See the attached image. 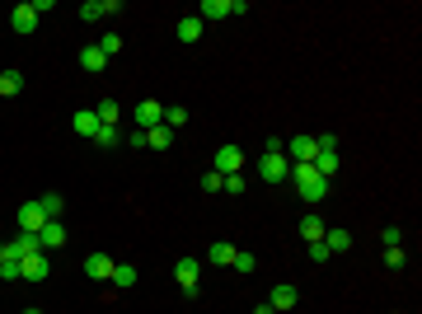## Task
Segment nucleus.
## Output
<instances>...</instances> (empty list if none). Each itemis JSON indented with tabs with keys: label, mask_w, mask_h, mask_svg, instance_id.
I'll list each match as a JSON object with an SVG mask.
<instances>
[{
	"label": "nucleus",
	"mask_w": 422,
	"mask_h": 314,
	"mask_svg": "<svg viewBox=\"0 0 422 314\" xmlns=\"http://www.w3.org/2000/svg\"><path fill=\"white\" fill-rule=\"evenodd\" d=\"M287 179L300 188V197H305V202H324V197H329V179H319V174H314V164H291Z\"/></svg>",
	"instance_id": "nucleus-1"
},
{
	"label": "nucleus",
	"mask_w": 422,
	"mask_h": 314,
	"mask_svg": "<svg viewBox=\"0 0 422 314\" xmlns=\"http://www.w3.org/2000/svg\"><path fill=\"white\" fill-rule=\"evenodd\" d=\"M258 174H263V183H282V179L291 174L287 150H263V164H258Z\"/></svg>",
	"instance_id": "nucleus-2"
},
{
	"label": "nucleus",
	"mask_w": 422,
	"mask_h": 314,
	"mask_svg": "<svg viewBox=\"0 0 422 314\" xmlns=\"http://www.w3.org/2000/svg\"><path fill=\"white\" fill-rule=\"evenodd\" d=\"M174 281L183 295H197V281H202V263L197 258H178L174 263Z\"/></svg>",
	"instance_id": "nucleus-3"
},
{
	"label": "nucleus",
	"mask_w": 422,
	"mask_h": 314,
	"mask_svg": "<svg viewBox=\"0 0 422 314\" xmlns=\"http://www.w3.org/2000/svg\"><path fill=\"white\" fill-rule=\"evenodd\" d=\"M211 169H216L221 179H225V174H240V169H245V150L235 146V141H225V146L216 150V159H211Z\"/></svg>",
	"instance_id": "nucleus-4"
},
{
	"label": "nucleus",
	"mask_w": 422,
	"mask_h": 314,
	"mask_svg": "<svg viewBox=\"0 0 422 314\" xmlns=\"http://www.w3.org/2000/svg\"><path fill=\"white\" fill-rule=\"evenodd\" d=\"M47 277H52V263H47L43 248L29 253V258H19V281H47Z\"/></svg>",
	"instance_id": "nucleus-5"
},
{
	"label": "nucleus",
	"mask_w": 422,
	"mask_h": 314,
	"mask_svg": "<svg viewBox=\"0 0 422 314\" xmlns=\"http://www.w3.org/2000/svg\"><path fill=\"white\" fill-rule=\"evenodd\" d=\"M10 28H14V33H24V38L38 33V10H34V0H24V5H14V10H10Z\"/></svg>",
	"instance_id": "nucleus-6"
},
{
	"label": "nucleus",
	"mask_w": 422,
	"mask_h": 314,
	"mask_svg": "<svg viewBox=\"0 0 422 314\" xmlns=\"http://www.w3.org/2000/svg\"><path fill=\"white\" fill-rule=\"evenodd\" d=\"M282 150H287L291 164H310V159H314V136H291Z\"/></svg>",
	"instance_id": "nucleus-7"
},
{
	"label": "nucleus",
	"mask_w": 422,
	"mask_h": 314,
	"mask_svg": "<svg viewBox=\"0 0 422 314\" xmlns=\"http://www.w3.org/2000/svg\"><path fill=\"white\" fill-rule=\"evenodd\" d=\"M43 225H47V211L38 202H24L19 206V230H24V235H38Z\"/></svg>",
	"instance_id": "nucleus-8"
},
{
	"label": "nucleus",
	"mask_w": 422,
	"mask_h": 314,
	"mask_svg": "<svg viewBox=\"0 0 422 314\" xmlns=\"http://www.w3.org/2000/svg\"><path fill=\"white\" fill-rule=\"evenodd\" d=\"M136 122H141V132H150V127L165 122V108H160L155 99H141V103H136Z\"/></svg>",
	"instance_id": "nucleus-9"
},
{
	"label": "nucleus",
	"mask_w": 422,
	"mask_h": 314,
	"mask_svg": "<svg viewBox=\"0 0 422 314\" xmlns=\"http://www.w3.org/2000/svg\"><path fill=\"white\" fill-rule=\"evenodd\" d=\"M61 244H66V225H61V221H47L43 230H38V248L47 253V248H61Z\"/></svg>",
	"instance_id": "nucleus-10"
},
{
	"label": "nucleus",
	"mask_w": 422,
	"mask_h": 314,
	"mask_svg": "<svg viewBox=\"0 0 422 314\" xmlns=\"http://www.w3.org/2000/svg\"><path fill=\"white\" fill-rule=\"evenodd\" d=\"M267 305H272L277 314H282V310H296V305H300V291L282 281V286H272V295H267Z\"/></svg>",
	"instance_id": "nucleus-11"
},
{
	"label": "nucleus",
	"mask_w": 422,
	"mask_h": 314,
	"mask_svg": "<svg viewBox=\"0 0 422 314\" xmlns=\"http://www.w3.org/2000/svg\"><path fill=\"white\" fill-rule=\"evenodd\" d=\"M76 61H80V70H89V75H99V70L108 66V56L99 52V43H94V47H80V56H76Z\"/></svg>",
	"instance_id": "nucleus-12"
},
{
	"label": "nucleus",
	"mask_w": 422,
	"mask_h": 314,
	"mask_svg": "<svg viewBox=\"0 0 422 314\" xmlns=\"http://www.w3.org/2000/svg\"><path fill=\"white\" fill-rule=\"evenodd\" d=\"M85 277L108 281L113 277V258H108V253H89V258H85Z\"/></svg>",
	"instance_id": "nucleus-13"
},
{
	"label": "nucleus",
	"mask_w": 422,
	"mask_h": 314,
	"mask_svg": "<svg viewBox=\"0 0 422 314\" xmlns=\"http://www.w3.org/2000/svg\"><path fill=\"white\" fill-rule=\"evenodd\" d=\"M103 14H118V0H85V5H80V19L85 23L103 19Z\"/></svg>",
	"instance_id": "nucleus-14"
},
{
	"label": "nucleus",
	"mask_w": 422,
	"mask_h": 314,
	"mask_svg": "<svg viewBox=\"0 0 422 314\" xmlns=\"http://www.w3.org/2000/svg\"><path fill=\"white\" fill-rule=\"evenodd\" d=\"M314 174H319V179H329L334 183V174H338V150H314Z\"/></svg>",
	"instance_id": "nucleus-15"
},
{
	"label": "nucleus",
	"mask_w": 422,
	"mask_h": 314,
	"mask_svg": "<svg viewBox=\"0 0 422 314\" xmlns=\"http://www.w3.org/2000/svg\"><path fill=\"white\" fill-rule=\"evenodd\" d=\"M202 28H207V23H202L197 19V14H183V19H178V43H197V38H202Z\"/></svg>",
	"instance_id": "nucleus-16"
},
{
	"label": "nucleus",
	"mask_w": 422,
	"mask_h": 314,
	"mask_svg": "<svg viewBox=\"0 0 422 314\" xmlns=\"http://www.w3.org/2000/svg\"><path fill=\"white\" fill-rule=\"evenodd\" d=\"M235 253H240V248H235L230 239H216V244L207 248V258L216 263V268H230V263H235Z\"/></svg>",
	"instance_id": "nucleus-17"
},
{
	"label": "nucleus",
	"mask_w": 422,
	"mask_h": 314,
	"mask_svg": "<svg viewBox=\"0 0 422 314\" xmlns=\"http://www.w3.org/2000/svg\"><path fill=\"white\" fill-rule=\"evenodd\" d=\"M113 286H118V291H127V286H136V281H141V272L132 268V263H113Z\"/></svg>",
	"instance_id": "nucleus-18"
},
{
	"label": "nucleus",
	"mask_w": 422,
	"mask_h": 314,
	"mask_svg": "<svg viewBox=\"0 0 422 314\" xmlns=\"http://www.w3.org/2000/svg\"><path fill=\"white\" fill-rule=\"evenodd\" d=\"M324 244H329V253H347V248H352L356 239L347 235L343 225H334V230H324Z\"/></svg>",
	"instance_id": "nucleus-19"
},
{
	"label": "nucleus",
	"mask_w": 422,
	"mask_h": 314,
	"mask_svg": "<svg viewBox=\"0 0 422 314\" xmlns=\"http://www.w3.org/2000/svg\"><path fill=\"white\" fill-rule=\"evenodd\" d=\"M76 136H89V141L99 136V117H94V108H80L76 112Z\"/></svg>",
	"instance_id": "nucleus-20"
},
{
	"label": "nucleus",
	"mask_w": 422,
	"mask_h": 314,
	"mask_svg": "<svg viewBox=\"0 0 422 314\" xmlns=\"http://www.w3.org/2000/svg\"><path fill=\"white\" fill-rule=\"evenodd\" d=\"M38 206L47 211V221H61V216H66V197H61V192H47V197H38Z\"/></svg>",
	"instance_id": "nucleus-21"
},
{
	"label": "nucleus",
	"mask_w": 422,
	"mask_h": 314,
	"mask_svg": "<svg viewBox=\"0 0 422 314\" xmlns=\"http://www.w3.org/2000/svg\"><path fill=\"white\" fill-rule=\"evenodd\" d=\"M24 90V70H0V99H14Z\"/></svg>",
	"instance_id": "nucleus-22"
},
{
	"label": "nucleus",
	"mask_w": 422,
	"mask_h": 314,
	"mask_svg": "<svg viewBox=\"0 0 422 314\" xmlns=\"http://www.w3.org/2000/svg\"><path fill=\"white\" fill-rule=\"evenodd\" d=\"M324 230H329V225H324L319 216H300V239H305V244H314V239H324Z\"/></svg>",
	"instance_id": "nucleus-23"
},
{
	"label": "nucleus",
	"mask_w": 422,
	"mask_h": 314,
	"mask_svg": "<svg viewBox=\"0 0 422 314\" xmlns=\"http://www.w3.org/2000/svg\"><path fill=\"white\" fill-rule=\"evenodd\" d=\"M145 146H150V150H169V146H174V132H169L165 122L150 127V132H145Z\"/></svg>",
	"instance_id": "nucleus-24"
},
{
	"label": "nucleus",
	"mask_w": 422,
	"mask_h": 314,
	"mask_svg": "<svg viewBox=\"0 0 422 314\" xmlns=\"http://www.w3.org/2000/svg\"><path fill=\"white\" fill-rule=\"evenodd\" d=\"M94 117H99V127H118V117H123V108H118L113 99H103L99 108H94Z\"/></svg>",
	"instance_id": "nucleus-25"
},
{
	"label": "nucleus",
	"mask_w": 422,
	"mask_h": 314,
	"mask_svg": "<svg viewBox=\"0 0 422 314\" xmlns=\"http://www.w3.org/2000/svg\"><path fill=\"white\" fill-rule=\"evenodd\" d=\"M118 141H123V132H118V127H99V136H94V146H99V150H113Z\"/></svg>",
	"instance_id": "nucleus-26"
},
{
	"label": "nucleus",
	"mask_w": 422,
	"mask_h": 314,
	"mask_svg": "<svg viewBox=\"0 0 422 314\" xmlns=\"http://www.w3.org/2000/svg\"><path fill=\"white\" fill-rule=\"evenodd\" d=\"M10 244H14V253H19V258L38 253V235H24V230H19V239H10Z\"/></svg>",
	"instance_id": "nucleus-27"
},
{
	"label": "nucleus",
	"mask_w": 422,
	"mask_h": 314,
	"mask_svg": "<svg viewBox=\"0 0 422 314\" xmlns=\"http://www.w3.org/2000/svg\"><path fill=\"white\" fill-rule=\"evenodd\" d=\"M245 188H249V183H245V174H225V179H221V192H230V197H240Z\"/></svg>",
	"instance_id": "nucleus-28"
},
{
	"label": "nucleus",
	"mask_w": 422,
	"mask_h": 314,
	"mask_svg": "<svg viewBox=\"0 0 422 314\" xmlns=\"http://www.w3.org/2000/svg\"><path fill=\"white\" fill-rule=\"evenodd\" d=\"M380 244H385V248H399L403 244V230H399V225H385V230H380Z\"/></svg>",
	"instance_id": "nucleus-29"
},
{
	"label": "nucleus",
	"mask_w": 422,
	"mask_h": 314,
	"mask_svg": "<svg viewBox=\"0 0 422 314\" xmlns=\"http://www.w3.org/2000/svg\"><path fill=\"white\" fill-rule=\"evenodd\" d=\"M183 122H188V108H178V103H174V108H165V127H169V132L183 127Z\"/></svg>",
	"instance_id": "nucleus-30"
},
{
	"label": "nucleus",
	"mask_w": 422,
	"mask_h": 314,
	"mask_svg": "<svg viewBox=\"0 0 422 314\" xmlns=\"http://www.w3.org/2000/svg\"><path fill=\"white\" fill-rule=\"evenodd\" d=\"M334 258V253H329V244H324V239H314L310 244V263H329Z\"/></svg>",
	"instance_id": "nucleus-31"
},
{
	"label": "nucleus",
	"mask_w": 422,
	"mask_h": 314,
	"mask_svg": "<svg viewBox=\"0 0 422 314\" xmlns=\"http://www.w3.org/2000/svg\"><path fill=\"white\" fill-rule=\"evenodd\" d=\"M202 192H221V174H216V169L202 174Z\"/></svg>",
	"instance_id": "nucleus-32"
},
{
	"label": "nucleus",
	"mask_w": 422,
	"mask_h": 314,
	"mask_svg": "<svg viewBox=\"0 0 422 314\" xmlns=\"http://www.w3.org/2000/svg\"><path fill=\"white\" fill-rule=\"evenodd\" d=\"M99 52H103V56H113V52H123V38H118V33H108V38H103V43H99Z\"/></svg>",
	"instance_id": "nucleus-33"
},
{
	"label": "nucleus",
	"mask_w": 422,
	"mask_h": 314,
	"mask_svg": "<svg viewBox=\"0 0 422 314\" xmlns=\"http://www.w3.org/2000/svg\"><path fill=\"white\" fill-rule=\"evenodd\" d=\"M385 268H394V272L403 268V248H385Z\"/></svg>",
	"instance_id": "nucleus-34"
},
{
	"label": "nucleus",
	"mask_w": 422,
	"mask_h": 314,
	"mask_svg": "<svg viewBox=\"0 0 422 314\" xmlns=\"http://www.w3.org/2000/svg\"><path fill=\"white\" fill-rule=\"evenodd\" d=\"M230 268H235V272H254V253H235Z\"/></svg>",
	"instance_id": "nucleus-35"
},
{
	"label": "nucleus",
	"mask_w": 422,
	"mask_h": 314,
	"mask_svg": "<svg viewBox=\"0 0 422 314\" xmlns=\"http://www.w3.org/2000/svg\"><path fill=\"white\" fill-rule=\"evenodd\" d=\"M0 277H5V281H19V263H0Z\"/></svg>",
	"instance_id": "nucleus-36"
},
{
	"label": "nucleus",
	"mask_w": 422,
	"mask_h": 314,
	"mask_svg": "<svg viewBox=\"0 0 422 314\" xmlns=\"http://www.w3.org/2000/svg\"><path fill=\"white\" fill-rule=\"evenodd\" d=\"M254 314H277V310H272L267 300H258V305H254Z\"/></svg>",
	"instance_id": "nucleus-37"
},
{
	"label": "nucleus",
	"mask_w": 422,
	"mask_h": 314,
	"mask_svg": "<svg viewBox=\"0 0 422 314\" xmlns=\"http://www.w3.org/2000/svg\"><path fill=\"white\" fill-rule=\"evenodd\" d=\"M24 314H38V310H24Z\"/></svg>",
	"instance_id": "nucleus-38"
}]
</instances>
